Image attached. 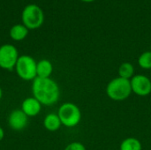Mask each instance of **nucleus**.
<instances>
[{
	"label": "nucleus",
	"mask_w": 151,
	"mask_h": 150,
	"mask_svg": "<svg viewBox=\"0 0 151 150\" xmlns=\"http://www.w3.org/2000/svg\"><path fill=\"white\" fill-rule=\"evenodd\" d=\"M33 96L37 99L42 106H52L60 98V88L58 84L51 78L36 77L32 81L31 87Z\"/></svg>",
	"instance_id": "nucleus-1"
},
{
	"label": "nucleus",
	"mask_w": 151,
	"mask_h": 150,
	"mask_svg": "<svg viewBox=\"0 0 151 150\" xmlns=\"http://www.w3.org/2000/svg\"><path fill=\"white\" fill-rule=\"evenodd\" d=\"M81 1L85 2V3H91V2H93V1H95V0H81Z\"/></svg>",
	"instance_id": "nucleus-19"
},
{
	"label": "nucleus",
	"mask_w": 151,
	"mask_h": 150,
	"mask_svg": "<svg viewBox=\"0 0 151 150\" xmlns=\"http://www.w3.org/2000/svg\"><path fill=\"white\" fill-rule=\"evenodd\" d=\"M2 97H3V89H2V88L0 87V101L2 100Z\"/></svg>",
	"instance_id": "nucleus-18"
},
{
	"label": "nucleus",
	"mask_w": 151,
	"mask_h": 150,
	"mask_svg": "<svg viewBox=\"0 0 151 150\" xmlns=\"http://www.w3.org/2000/svg\"><path fill=\"white\" fill-rule=\"evenodd\" d=\"M42 108V103L34 96H30L23 100V102L21 103L20 110L28 118H34L41 113Z\"/></svg>",
	"instance_id": "nucleus-9"
},
{
	"label": "nucleus",
	"mask_w": 151,
	"mask_h": 150,
	"mask_svg": "<svg viewBox=\"0 0 151 150\" xmlns=\"http://www.w3.org/2000/svg\"><path fill=\"white\" fill-rule=\"evenodd\" d=\"M28 125V117L20 110H13L8 117L9 127L16 132L24 130Z\"/></svg>",
	"instance_id": "nucleus-8"
},
{
	"label": "nucleus",
	"mask_w": 151,
	"mask_h": 150,
	"mask_svg": "<svg viewBox=\"0 0 151 150\" xmlns=\"http://www.w3.org/2000/svg\"><path fill=\"white\" fill-rule=\"evenodd\" d=\"M4 138V128L0 126V141H2Z\"/></svg>",
	"instance_id": "nucleus-17"
},
{
	"label": "nucleus",
	"mask_w": 151,
	"mask_h": 150,
	"mask_svg": "<svg viewBox=\"0 0 151 150\" xmlns=\"http://www.w3.org/2000/svg\"><path fill=\"white\" fill-rule=\"evenodd\" d=\"M22 24L28 29H37L43 24L44 14L40 6L35 4H27L21 13Z\"/></svg>",
	"instance_id": "nucleus-4"
},
{
	"label": "nucleus",
	"mask_w": 151,
	"mask_h": 150,
	"mask_svg": "<svg viewBox=\"0 0 151 150\" xmlns=\"http://www.w3.org/2000/svg\"><path fill=\"white\" fill-rule=\"evenodd\" d=\"M119 150H142V145L138 139L129 137L121 141Z\"/></svg>",
	"instance_id": "nucleus-13"
},
{
	"label": "nucleus",
	"mask_w": 151,
	"mask_h": 150,
	"mask_svg": "<svg viewBox=\"0 0 151 150\" xmlns=\"http://www.w3.org/2000/svg\"><path fill=\"white\" fill-rule=\"evenodd\" d=\"M53 72V65L48 59H42L36 65V75L39 78H50Z\"/></svg>",
	"instance_id": "nucleus-11"
},
{
	"label": "nucleus",
	"mask_w": 151,
	"mask_h": 150,
	"mask_svg": "<svg viewBox=\"0 0 151 150\" xmlns=\"http://www.w3.org/2000/svg\"><path fill=\"white\" fill-rule=\"evenodd\" d=\"M138 65L143 70L151 69V51H144L138 58Z\"/></svg>",
	"instance_id": "nucleus-15"
},
{
	"label": "nucleus",
	"mask_w": 151,
	"mask_h": 150,
	"mask_svg": "<svg viewBox=\"0 0 151 150\" xmlns=\"http://www.w3.org/2000/svg\"><path fill=\"white\" fill-rule=\"evenodd\" d=\"M19 57L17 48L10 43L0 46V68L6 71H12L15 68Z\"/></svg>",
	"instance_id": "nucleus-6"
},
{
	"label": "nucleus",
	"mask_w": 151,
	"mask_h": 150,
	"mask_svg": "<svg viewBox=\"0 0 151 150\" xmlns=\"http://www.w3.org/2000/svg\"><path fill=\"white\" fill-rule=\"evenodd\" d=\"M64 150H86L85 146L79 141H73L69 143Z\"/></svg>",
	"instance_id": "nucleus-16"
},
{
	"label": "nucleus",
	"mask_w": 151,
	"mask_h": 150,
	"mask_svg": "<svg viewBox=\"0 0 151 150\" xmlns=\"http://www.w3.org/2000/svg\"><path fill=\"white\" fill-rule=\"evenodd\" d=\"M10 37L15 42L24 40L28 34V29L23 24H16L10 29Z\"/></svg>",
	"instance_id": "nucleus-12"
},
{
	"label": "nucleus",
	"mask_w": 151,
	"mask_h": 150,
	"mask_svg": "<svg viewBox=\"0 0 151 150\" xmlns=\"http://www.w3.org/2000/svg\"><path fill=\"white\" fill-rule=\"evenodd\" d=\"M37 62L29 55L19 56L15 65V72L19 79L25 81H33L36 77Z\"/></svg>",
	"instance_id": "nucleus-5"
},
{
	"label": "nucleus",
	"mask_w": 151,
	"mask_h": 150,
	"mask_svg": "<svg viewBox=\"0 0 151 150\" xmlns=\"http://www.w3.org/2000/svg\"><path fill=\"white\" fill-rule=\"evenodd\" d=\"M105 92L107 96L115 102L125 101L133 93L130 80L121 77L112 79L107 84Z\"/></svg>",
	"instance_id": "nucleus-2"
},
{
	"label": "nucleus",
	"mask_w": 151,
	"mask_h": 150,
	"mask_svg": "<svg viewBox=\"0 0 151 150\" xmlns=\"http://www.w3.org/2000/svg\"><path fill=\"white\" fill-rule=\"evenodd\" d=\"M132 92L138 96H148L151 93V80L144 74L134 75L131 80Z\"/></svg>",
	"instance_id": "nucleus-7"
},
{
	"label": "nucleus",
	"mask_w": 151,
	"mask_h": 150,
	"mask_svg": "<svg viewBox=\"0 0 151 150\" xmlns=\"http://www.w3.org/2000/svg\"><path fill=\"white\" fill-rule=\"evenodd\" d=\"M134 76V67L133 64L129 62H124L119 65V77L130 80Z\"/></svg>",
	"instance_id": "nucleus-14"
},
{
	"label": "nucleus",
	"mask_w": 151,
	"mask_h": 150,
	"mask_svg": "<svg viewBox=\"0 0 151 150\" xmlns=\"http://www.w3.org/2000/svg\"><path fill=\"white\" fill-rule=\"evenodd\" d=\"M62 124L58 113L50 112L43 118V126L49 132H56L60 129Z\"/></svg>",
	"instance_id": "nucleus-10"
},
{
	"label": "nucleus",
	"mask_w": 151,
	"mask_h": 150,
	"mask_svg": "<svg viewBox=\"0 0 151 150\" xmlns=\"http://www.w3.org/2000/svg\"><path fill=\"white\" fill-rule=\"evenodd\" d=\"M57 113L62 126L67 128H73L81 121V111L73 103H64L59 106Z\"/></svg>",
	"instance_id": "nucleus-3"
}]
</instances>
